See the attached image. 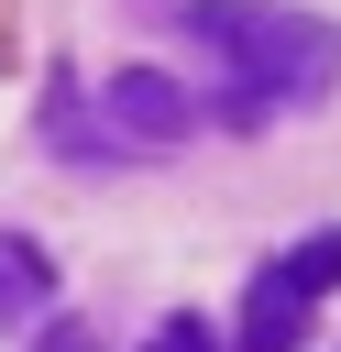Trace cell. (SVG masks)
I'll list each match as a JSON object with an SVG mask.
<instances>
[{"label": "cell", "mask_w": 341, "mask_h": 352, "mask_svg": "<svg viewBox=\"0 0 341 352\" xmlns=\"http://www.w3.org/2000/svg\"><path fill=\"white\" fill-rule=\"evenodd\" d=\"M198 132V99L165 77V66H121V77H99V110H88V132L77 143H99V154H176Z\"/></svg>", "instance_id": "cell-3"}, {"label": "cell", "mask_w": 341, "mask_h": 352, "mask_svg": "<svg viewBox=\"0 0 341 352\" xmlns=\"http://www.w3.org/2000/svg\"><path fill=\"white\" fill-rule=\"evenodd\" d=\"M143 352H220V330H209V319H154Z\"/></svg>", "instance_id": "cell-5"}, {"label": "cell", "mask_w": 341, "mask_h": 352, "mask_svg": "<svg viewBox=\"0 0 341 352\" xmlns=\"http://www.w3.org/2000/svg\"><path fill=\"white\" fill-rule=\"evenodd\" d=\"M44 297H55V264H44V242H22V231H0V330H22V319H44Z\"/></svg>", "instance_id": "cell-4"}, {"label": "cell", "mask_w": 341, "mask_h": 352, "mask_svg": "<svg viewBox=\"0 0 341 352\" xmlns=\"http://www.w3.org/2000/svg\"><path fill=\"white\" fill-rule=\"evenodd\" d=\"M33 352H99V330H77V319H55V330H44Z\"/></svg>", "instance_id": "cell-6"}, {"label": "cell", "mask_w": 341, "mask_h": 352, "mask_svg": "<svg viewBox=\"0 0 341 352\" xmlns=\"http://www.w3.org/2000/svg\"><path fill=\"white\" fill-rule=\"evenodd\" d=\"M187 33L231 66V121H264L275 99L308 110L341 88V22L297 0H187Z\"/></svg>", "instance_id": "cell-1"}, {"label": "cell", "mask_w": 341, "mask_h": 352, "mask_svg": "<svg viewBox=\"0 0 341 352\" xmlns=\"http://www.w3.org/2000/svg\"><path fill=\"white\" fill-rule=\"evenodd\" d=\"M330 286H341V231H308V242H286V253L253 275V297H242V341H231V352H297Z\"/></svg>", "instance_id": "cell-2"}]
</instances>
